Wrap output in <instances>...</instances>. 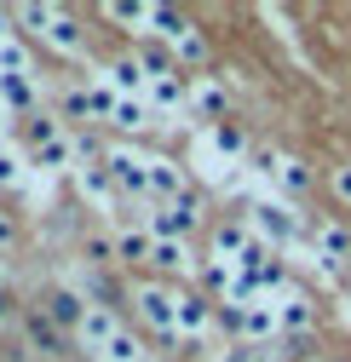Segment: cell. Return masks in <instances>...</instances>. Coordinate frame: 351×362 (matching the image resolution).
I'll return each mask as SVG.
<instances>
[{
    "label": "cell",
    "mask_w": 351,
    "mask_h": 362,
    "mask_svg": "<svg viewBox=\"0 0 351 362\" xmlns=\"http://www.w3.org/2000/svg\"><path fill=\"white\" fill-rule=\"evenodd\" d=\"M248 230H253L259 242H271V247H277V242H288V236L299 230V218H294V207H288V202H259V207H253V218H248Z\"/></svg>",
    "instance_id": "obj_1"
},
{
    "label": "cell",
    "mask_w": 351,
    "mask_h": 362,
    "mask_svg": "<svg viewBox=\"0 0 351 362\" xmlns=\"http://www.w3.org/2000/svg\"><path fill=\"white\" fill-rule=\"evenodd\" d=\"M265 173L277 178L282 190H294V196H299L305 185H311V173H305V161H294V156H265Z\"/></svg>",
    "instance_id": "obj_8"
},
{
    "label": "cell",
    "mask_w": 351,
    "mask_h": 362,
    "mask_svg": "<svg viewBox=\"0 0 351 362\" xmlns=\"http://www.w3.org/2000/svg\"><path fill=\"white\" fill-rule=\"evenodd\" d=\"M23 23H35L58 52H81V35H75V23H69L58 6H23Z\"/></svg>",
    "instance_id": "obj_2"
},
{
    "label": "cell",
    "mask_w": 351,
    "mask_h": 362,
    "mask_svg": "<svg viewBox=\"0 0 351 362\" xmlns=\"http://www.w3.org/2000/svg\"><path fill=\"white\" fill-rule=\"evenodd\" d=\"M139 310L156 334H179V293L167 288H139Z\"/></svg>",
    "instance_id": "obj_4"
},
{
    "label": "cell",
    "mask_w": 351,
    "mask_h": 362,
    "mask_svg": "<svg viewBox=\"0 0 351 362\" xmlns=\"http://www.w3.org/2000/svg\"><path fill=\"white\" fill-rule=\"evenodd\" d=\"M190 104H196V110H207V115H219V110H225V86H213V81L190 86Z\"/></svg>",
    "instance_id": "obj_15"
},
{
    "label": "cell",
    "mask_w": 351,
    "mask_h": 362,
    "mask_svg": "<svg viewBox=\"0 0 351 362\" xmlns=\"http://www.w3.org/2000/svg\"><path fill=\"white\" fill-rule=\"evenodd\" d=\"M0 316H6V299H0Z\"/></svg>",
    "instance_id": "obj_20"
},
{
    "label": "cell",
    "mask_w": 351,
    "mask_h": 362,
    "mask_svg": "<svg viewBox=\"0 0 351 362\" xmlns=\"http://www.w3.org/2000/svg\"><path fill=\"white\" fill-rule=\"evenodd\" d=\"M110 121H115V127H127V132H139V127L150 121V104H144V98H121Z\"/></svg>",
    "instance_id": "obj_14"
},
{
    "label": "cell",
    "mask_w": 351,
    "mask_h": 362,
    "mask_svg": "<svg viewBox=\"0 0 351 362\" xmlns=\"http://www.w3.org/2000/svg\"><path fill=\"white\" fill-rule=\"evenodd\" d=\"M0 236H6V218H0Z\"/></svg>",
    "instance_id": "obj_19"
},
{
    "label": "cell",
    "mask_w": 351,
    "mask_h": 362,
    "mask_svg": "<svg viewBox=\"0 0 351 362\" xmlns=\"http://www.w3.org/2000/svg\"><path fill=\"white\" fill-rule=\"evenodd\" d=\"M98 362H144V351H139V339H133V334L121 328V334H115V339L98 351Z\"/></svg>",
    "instance_id": "obj_13"
},
{
    "label": "cell",
    "mask_w": 351,
    "mask_h": 362,
    "mask_svg": "<svg viewBox=\"0 0 351 362\" xmlns=\"http://www.w3.org/2000/svg\"><path fill=\"white\" fill-rule=\"evenodd\" d=\"M231 322H236V334H248V339H271V334H282V322H277V299H259V305L231 310Z\"/></svg>",
    "instance_id": "obj_5"
},
{
    "label": "cell",
    "mask_w": 351,
    "mask_h": 362,
    "mask_svg": "<svg viewBox=\"0 0 351 362\" xmlns=\"http://www.w3.org/2000/svg\"><path fill=\"white\" fill-rule=\"evenodd\" d=\"M277 322H282V334H305L311 328V299H299V293L277 299Z\"/></svg>",
    "instance_id": "obj_9"
},
{
    "label": "cell",
    "mask_w": 351,
    "mask_h": 362,
    "mask_svg": "<svg viewBox=\"0 0 351 362\" xmlns=\"http://www.w3.org/2000/svg\"><path fill=\"white\" fill-rule=\"evenodd\" d=\"M328 185H334V196L351 207V161H345V167H334V178H328Z\"/></svg>",
    "instance_id": "obj_18"
},
{
    "label": "cell",
    "mask_w": 351,
    "mask_h": 362,
    "mask_svg": "<svg viewBox=\"0 0 351 362\" xmlns=\"http://www.w3.org/2000/svg\"><path fill=\"white\" fill-rule=\"evenodd\" d=\"M185 196V173L173 167V161H150V202H179Z\"/></svg>",
    "instance_id": "obj_7"
},
{
    "label": "cell",
    "mask_w": 351,
    "mask_h": 362,
    "mask_svg": "<svg viewBox=\"0 0 351 362\" xmlns=\"http://www.w3.org/2000/svg\"><path fill=\"white\" fill-rule=\"evenodd\" d=\"M207 150H213V156H225V161H236V156L248 150V139H242V127H231V121H219V127L207 132Z\"/></svg>",
    "instance_id": "obj_10"
},
{
    "label": "cell",
    "mask_w": 351,
    "mask_h": 362,
    "mask_svg": "<svg viewBox=\"0 0 351 362\" xmlns=\"http://www.w3.org/2000/svg\"><path fill=\"white\" fill-rule=\"evenodd\" d=\"M150 264H161V270H190V247H185V242H156V247H150Z\"/></svg>",
    "instance_id": "obj_12"
},
{
    "label": "cell",
    "mask_w": 351,
    "mask_h": 362,
    "mask_svg": "<svg viewBox=\"0 0 351 362\" xmlns=\"http://www.w3.org/2000/svg\"><path fill=\"white\" fill-rule=\"evenodd\" d=\"M75 328H81V345L93 351V356H98V351H104V345L121 334V322H115V316H110L104 305H86V310L75 316Z\"/></svg>",
    "instance_id": "obj_6"
},
{
    "label": "cell",
    "mask_w": 351,
    "mask_h": 362,
    "mask_svg": "<svg viewBox=\"0 0 351 362\" xmlns=\"http://www.w3.org/2000/svg\"><path fill=\"white\" fill-rule=\"evenodd\" d=\"M115 247H121V259H150V247H156V236H150V230H127V236H121Z\"/></svg>",
    "instance_id": "obj_16"
},
{
    "label": "cell",
    "mask_w": 351,
    "mask_h": 362,
    "mask_svg": "<svg viewBox=\"0 0 351 362\" xmlns=\"http://www.w3.org/2000/svg\"><path fill=\"white\" fill-rule=\"evenodd\" d=\"M202 328H207V299L179 293V334H202Z\"/></svg>",
    "instance_id": "obj_11"
},
{
    "label": "cell",
    "mask_w": 351,
    "mask_h": 362,
    "mask_svg": "<svg viewBox=\"0 0 351 362\" xmlns=\"http://www.w3.org/2000/svg\"><path fill=\"white\" fill-rule=\"evenodd\" d=\"M110 178H115L127 196L150 202V161H144V156H133V150H110Z\"/></svg>",
    "instance_id": "obj_3"
},
{
    "label": "cell",
    "mask_w": 351,
    "mask_h": 362,
    "mask_svg": "<svg viewBox=\"0 0 351 362\" xmlns=\"http://www.w3.org/2000/svg\"><path fill=\"white\" fill-rule=\"evenodd\" d=\"M173 47H179V58H185V64H202V58H207V40H202L196 29H185L179 40H173Z\"/></svg>",
    "instance_id": "obj_17"
}]
</instances>
